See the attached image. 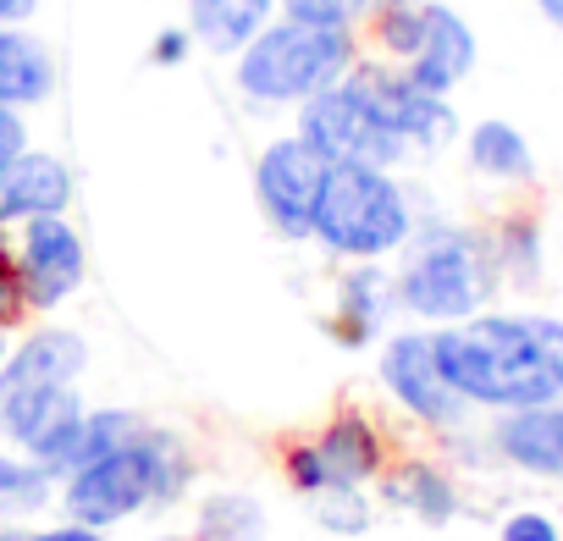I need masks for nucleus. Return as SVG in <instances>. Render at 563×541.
<instances>
[{
  "mask_svg": "<svg viewBox=\"0 0 563 541\" xmlns=\"http://www.w3.org/2000/svg\"><path fill=\"white\" fill-rule=\"evenodd\" d=\"M437 365L470 409L563 404V321L530 310H481L437 327Z\"/></svg>",
  "mask_w": 563,
  "mask_h": 541,
  "instance_id": "1",
  "label": "nucleus"
},
{
  "mask_svg": "<svg viewBox=\"0 0 563 541\" xmlns=\"http://www.w3.org/2000/svg\"><path fill=\"white\" fill-rule=\"evenodd\" d=\"M360 34L354 29H327L305 18H271L238 56H232V84L254 111H299L321 89L343 84L360 67Z\"/></svg>",
  "mask_w": 563,
  "mask_h": 541,
  "instance_id": "2",
  "label": "nucleus"
},
{
  "mask_svg": "<svg viewBox=\"0 0 563 541\" xmlns=\"http://www.w3.org/2000/svg\"><path fill=\"white\" fill-rule=\"evenodd\" d=\"M398 310L420 327H453L486 310L497 294V265L492 243L475 227L459 221H415L409 243L398 249Z\"/></svg>",
  "mask_w": 563,
  "mask_h": 541,
  "instance_id": "3",
  "label": "nucleus"
},
{
  "mask_svg": "<svg viewBox=\"0 0 563 541\" xmlns=\"http://www.w3.org/2000/svg\"><path fill=\"white\" fill-rule=\"evenodd\" d=\"M188 475H194V464H188L183 442L144 420V431L133 442H122L117 453L62 475V508L78 525L111 530V525H122V519L155 508V503H177Z\"/></svg>",
  "mask_w": 563,
  "mask_h": 541,
  "instance_id": "4",
  "label": "nucleus"
},
{
  "mask_svg": "<svg viewBox=\"0 0 563 541\" xmlns=\"http://www.w3.org/2000/svg\"><path fill=\"white\" fill-rule=\"evenodd\" d=\"M415 194L387 166H327L316 238L332 260H393L415 232Z\"/></svg>",
  "mask_w": 563,
  "mask_h": 541,
  "instance_id": "5",
  "label": "nucleus"
},
{
  "mask_svg": "<svg viewBox=\"0 0 563 541\" xmlns=\"http://www.w3.org/2000/svg\"><path fill=\"white\" fill-rule=\"evenodd\" d=\"M299 139L327 161V166H409V144L398 139V128L387 122V106H382V89H376V62L360 56V67L321 89L316 100H305L299 111Z\"/></svg>",
  "mask_w": 563,
  "mask_h": 541,
  "instance_id": "6",
  "label": "nucleus"
},
{
  "mask_svg": "<svg viewBox=\"0 0 563 541\" xmlns=\"http://www.w3.org/2000/svg\"><path fill=\"white\" fill-rule=\"evenodd\" d=\"M321 183H327V161L299 133H282L254 155V205L282 243H310L316 238Z\"/></svg>",
  "mask_w": 563,
  "mask_h": 541,
  "instance_id": "7",
  "label": "nucleus"
},
{
  "mask_svg": "<svg viewBox=\"0 0 563 541\" xmlns=\"http://www.w3.org/2000/svg\"><path fill=\"white\" fill-rule=\"evenodd\" d=\"M387 464V448H382V431L371 426V415L360 409H343L332 415L316 437L294 442L288 459H282V470H288V481L316 497V492H338V486H365L376 481Z\"/></svg>",
  "mask_w": 563,
  "mask_h": 541,
  "instance_id": "8",
  "label": "nucleus"
},
{
  "mask_svg": "<svg viewBox=\"0 0 563 541\" xmlns=\"http://www.w3.org/2000/svg\"><path fill=\"white\" fill-rule=\"evenodd\" d=\"M376 376H382L387 398H393L404 415H415L420 426L453 431V426H464V415H470V404L453 393V382H448V376H442V365H437L431 327L387 332L382 360H376Z\"/></svg>",
  "mask_w": 563,
  "mask_h": 541,
  "instance_id": "9",
  "label": "nucleus"
},
{
  "mask_svg": "<svg viewBox=\"0 0 563 541\" xmlns=\"http://www.w3.org/2000/svg\"><path fill=\"white\" fill-rule=\"evenodd\" d=\"M12 254H18V277H23V294H29V310L34 316L62 310L89 283V243L73 227V216L23 221L12 232Z\"/></svg>",
  "mask_w": 563,
  "mask_h": 541,
  "instance_id": "10",
  "label": "nucleus"
},
{
  "mask_svg": "<svg viewBox=\"0 0 563 541\" xmlns=\"http://www.w3.org/2000/svg\"><path fill=\"white\" fill-rule=\"evenodd\" d=\"M376 89H382V106H387V122L398 128V139L409 144V155H437L459 139V117L448 106V95H431L420 89L404 67L393 62H376Z\"/></svg>",
  "mask_w": 563,
  "mask_h": 541,
  "instance_id": "11",
  "label": "nucleus"
},
{
  "mask_svg": "<svg viewBox=\"0 0 563 541\" xmlns=\"http://www.w3.org/2000/svg\"><path fill=\"white\" fill-rule=\"evenodd\" d=\"M481 62V45H475V29L464 23V12H453L448 0H426V34H420V51L404 62V73L431 89V95H448L475 73Z\"/></svg>",
  "mask_w": 563,
  "mask_h": 541,
  "instance_id": "12",
  "label": "nucleus"
},
{
  "mask_svg": "<svg viewBox=\"0 0 563 541\" xmlns=\"http://www.w3.org/2000/svg\"><path fill=\"white\" fill-rule=\"evenodd\" d=\"M73 210V172L51 150H23L7 172H0V227L18 232L23 221L40 216H67Z\"/></svg>",
  "mask_w": 563,
  "mask_h": 541,
  "instance_id": "13",
  "label": "nucleus"
},
{
  "mask_svg": "<svg viewBox=\"0 0 563 541\" xmlns=\"http://www.w3.org/2000/svg\"><path fill=\"white\" fill-rule=\"evenodd\" d=\"M84 376H89V338L62 321H45L0 360V382L18 387H78Z\"/></svg>",
  "mask_w": 563,
  "mask_h": 541,
  "instance_id": "14",
  "label": "nucleus"
},
{
  "mask_svg": "<svg viewBox=\"0 0 563 541\" xmlns=\"http://www.w3.org/2000/svg\"><path fill=\"white\" fill-rule=\"evenodd\" d=\"M398 316V288H393V270L382 260H360L343 270V283H338V310H332V332L338 343L360 349L371 343L376 332H387Z\"/></svg>",
  "mask_w": 563,
  "mask_h": 541,
  "instance_id": "15",
  "label": "nucleus"
},
{
  "mask_svg": "<svg viewBox=\"0 0 563 541\" xmlns=\"http://www.w3.org/2000/svg\"><path fill=\"white\" fill-rule=\"evenodd\" d=\"M492 448L547 481H563V404H536V409H508L492 426Z\"/></svg>",
  "mask_w": 563,
  "mask_h": 541,
  "instance_id": "16",
  "label": "nucleus"
},
{
  "mask_svg": "<svg viewBox=\"0 0 563 541\" xmlns=\"http://www.w3.org/2000/svg\"><path fill=\"white\" fill-rule=\"evenodd\" d=\"M282 12V0H183V23L199 51L210 56H238L271 18Z\"/></svg>",
  "mask_w": 563,
  "mask_h": 541,
  "instance_id": "17",
  "label": "nucleus"
},
{
  "mask_svg": "<svg viewBox=\"0 0 563 541\" xmlns=\"http://www.w3.org/2000/svg\"><path fill=\"white\" fill-rule=\"evenodd\" d=\"M56 95V56L29 29H0V106L34 111Z\"/></svg>",
  "mask_w": 563,
  "mask_h": 541,
  "instance_id": "18",
  "label": "nucleus"
},
{
  "mask_svg": "<svg viewBox=\"0 0 563 541\" xmlns=\"http://www.w3.org/2000/svg\"><path fill=\"white\" fill-rule=\"evenodd\" d=\"M464 161L475 177L486 183H536V155H530V139L503 122V117H486L464 133Z\"/></svg>",
  "mask_w": 563,
  "mask_h": 541,
  "instance_id": "19",
  "label": "nucleus"
},
{
  "mask_svg": "<svg viewBox=\"0 0 563 541\" xmlns=\"http://www.w3.org/2000/svg\"><path fill=\"white\" fill-rule=\"evenodd\" d=\"M387 503H398L404 514H415L420 525H448L459 514V492L437 464H404L398 475H387Z\"/></svg>",
  "mask_w": 563,
  "mask_h": 541,
  "instance_id": "20",
  "label": "nucleus"
},
{
  "mask_svg": "<svg viewBox=\"0 0 563 541\" xmlns=\"http://www.w3.org/2000/svg\"><path fill=\"white\" fill-rule=\"evenodd\" d=\"M56 497V475L40 470L29 453L0 448V525H18Z\"/></svg>",
  "mask_w": 563,
  "mask_h": 541,
  "instance_id": "21",
  "label": "nucleus"
},
{
  "mask_svg": "<svg viewBox=\"0 0 563 541\" xmlns=\"http://www.w3.org/2000/svg\"><path fill=\"white\" fill-rule=\"evenodd\" d=\"M194 525L199 541H265V508L249 492H210Z\"/></svg>",
  "mask_w": 563,
  "mask_h": 541,
  "instance_id": "22",
  "label": "nucleus"
},
{
  "mask_svg": "<svg viewBox=\"0 0 563 541\" xmlns=\"http://www.w3.org/2000/svg\"><path fill=\"white\" fill-rule=\"evenodd\" d=\"M486 243H492L497 277L525 283V288L541 277V227H536V216H508L497 232H486Z\"/></svg>",
  "mask_w": 563,
  "mask_h": 541,
  "instance_id": "23",
  "label": "nucleus"
},
{
  "mask_svg": "<svg viewBox=\"0 0 563 541\" xmlns=\"http://www.w3.org/2000/svg\"><path fill=\"white\" fill-rule=\"evenodd\" d=\"M316 519L332 530V536H365L371 530V497L360 486H338V492H316L310 497Z\"/></svg>",
  "mask_w": 563,
  "mask_h": 541,
  "instance_id": "24",
  "label": "nucleus"
},
{
  "mask_svg": "<svg viewBox=\"0 0 563 541\" xmlns=\"http://www.w3.org/2000/svg\"><path fill=\"white\" fill-rule=\"evenodd\" d=\"M29 294H23V277H18V254H12V232L0 227V332H18L29 321Z\"/></svg>",
  "mask_w": 563,
  "mask_h": 541,
  "instance_id": "25",
  "label": "nucleus"
},
{
  "mask_svg": "<svg viewBox=\"0 0 563 541\" xmlns=\"http://www.w3.org/2000/svg\"><path fill=\"white\" fill-rule=\"evenodd\" d=\"M371 12V0H282V18H305L327 29H360Z\"/></svg>",
  "mask_w": 563,
  "mask_h": 541,
  "instance_id": "26",
  "label": "nucleus"
},
{
  "mask_svg": "<svg viewBox=\"0 0 563 541\" xmlns=\"http://www.w3.org/2000/svg\"><path fill=\"white\" fill-rule=\"evenodd\" d=\"M497 541H563V525L552 514H541V508H519V514L503 519Z\"/></svg>",
  "mask_w": 563,
  "mask_h": 541,
  "instance_id": "27",
  "label": "nucleus"
},
{
  "mask_svg": "<svg viewBox=\"0 0 563 541\" xmlns=\"http://www.w3.org/2000/svg\"><path fill=\"white\" fill-rule=\"evenodd\" d=\"M188 51H194L188 23H166V29L150 40V67H183V62H188Z\"/></svg>",
  "mask_w": 563,
  "mask_h": 541,
  "instance_id": "28",
  "label": "nucleus"
},
{
  "mask_svg": "<svg viewBox=\"0 0 563 541\" xmlns=\"http://www.w3.org/2000/svg\"><path fill=\"white\" fill-rule=\"evenodd\" d=\"M23 150H29V122H23V111L0 106V172H7Z\"/></svg>",
  "mask_w": 563,
  "mask_h": 541,
  "instance_id": "29",
  "label": "nucleus"
},
{
  "mask_svg": "<svg viewBox=\"0 0 563 541\" xmlns=\"http://www.w3.org/2000/svg\"><path fill=\"white\" fill-rule=\"evenodd\" d=\"M23 541H106V530L67 519V525H51V530H23Z\"/></svg>",
  "mask_w": 563,
  "mask_h": 541,
  "instance_id": "30",
  "label": "nucleus"
},
{
  "mask_svg": "<svg viewBox=\"0 0 563 541\" xmlns=\"http://www.w3.org/2000/svg\"><path fill=\"white\" fill-rule=\"evenodd\" d=\"M40 7H45V0H0V29H23V23H34Z\"/></svg>",
  "mask_w": 563,
  "mask_h": 541,
  "instance_id": "31",
  "label": "nucleus"
},
{
  "mask_svg": "<svg viewBox=\"0 0 563 541\" xmlns=\"http://www.w3.org/2000/svg\"><path fill=\"white\" fill-rule=\"evenodd\" d=\"M530 7L541 12V23H552V29L563 34V0H530Z\"/></svg>",
  "mask_w": 563,
  "mask_h": 541,
  "instance_id": "32",
  "label": "nucleus"
},
{
  "mask_svg": "<svg viewBox=\"0 0 563 541\" xmlns=\"http://www.w3.org/2000/svg\"><path fill=\"white\" fill-rule=\"evenodd\" d=\"M0 541H23V530L18 525H0Z\"/></svg>",
  "mask_w": 563,
  "mask_h": 541,
  "instance_id": "33",
  "label": "nucleus"
},
{
  "mask_svg": "<svg viewBox=\"0 0 563 541\" xmlns=\"http://www.w3.org/2000/svg\"><path fill=\"white\" fill-rule=\"evenodd\" d=\"M0 360H7V332H0Z\"/></svg>",
  "mask_w": 563,
  "mask_h": 541,
  "instance_id": "34",
  "label": "nucleus"
},
{
  "mask_svg": "<svg viewBox=\"0 0 563 541\" xmlns=\"http://www.w3.org/2000/svg\"><path fill=\"white\" fill-rule=\"evenodd\" d=\"M155 541H177V536H155Z\"/></svg>",
  "mask_w": 563,
  "mask_h": 541,
  "instance_id": "35",
  "label": "nucleus"
}]
</instances>
